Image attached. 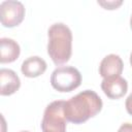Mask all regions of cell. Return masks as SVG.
<instances>
[{
    "label": "cell",
    "instance_id": "cell-2",
    "mask_svg": "<svg viewBox=\"0 0 132 132\" xmlns=\"http://www.w3.org/2000/svg\"><path fill=\"white\" fill-rule=\"evenodd\" d=\"M47 54L56 65L69 61L72 54V33L63 23L53 24L47 31Z\"/></svg>",
    "mask_w": 132,
    "mask_h": 132
},
{
    "label": "cell",
    "instance_id": "cell-3",
    "mask_svg": "<svg viewBox=\"0 0 132 132\" xmlns=\"http://www.w3.org/2000/svg\"><path fill=\"white\" fill-rule=\"evenodd\" d=\"M64 105L65 101L56 100L45 107L41 121L42 132H66L67 120L64 114Z\"/></svg>",
    "mask_w": 132,
    "mask_h": 132
},
{
    "label": "cell",
    "instance_id": "cell-16",
    "mask_svg": "<svg viewBox=\"0 0 132 132\" xmlns=\"http://www.w3.org/2000/svg\"><path fill=\"white\" fill-rule=\"evenodd\" d=\"M22 132H29V131H22Z\"/></svg>",
    "mask_w": 132,
    "mask_h": 132
},
{
    "label": "cell",
    "instance_id": "cell-14",
    "mask_svg": "<svg viewBox=\"0 0 132 132\" xmlns=\"http://www.w3.org/2000/svg\"><path fill=\"white\" fill-rule=\"evenodd\" d=\"M130 27H131V30H132V15L130 18Z\"/></svg>",
    "mask_w": 132,
    "mask_h": 132
},
{
    "label": "cell",
    "instance_id": "cell-1",
    "mask_svg": "<svg viewBox=\"0 0 132 132\" xmlns=\"http://www.w3.org/2000/svg\"><path fill=\"white\" fill-rule=\"evenodd\" d=\"M102 105V100L96 92L86 90L65 101L64 114L68 122L81 124L98 114Z\"/></svg>",
    "mask_w": 132,
    "mask_h": 132
},
{
    "label": "cell",
    "instance_id": "cell-11",
    "mask_svg": "<svg viewBox=\"0 0 132 132\" xmlns=\"http://www.w3.org/2000/svg\"><path fill=\"white\" fill-rule=\"evenodd\" d=\"M122 3L123 1H98V4L105 9H117Z\"/></svg>",
    "mask_w": 132,
    "mask_h": 132
},
{
    "label": "cell",
    "instance_id": "cell-10",
    "mask_svg": "<svg viewBox=\"0 0 132 132\" xmlns=\"http://www.w3.org/2000/svg\"><path fill=\"white\" fill-rule=\"evenodd\" d=\"M21 53L20 45L11 38L3 37L0 39V62L11 63L14 62Z\"/></svg>",
    "mask_w": 132,
    "mask_h": 132
},
{
    "label": "cell",
    "instance_id": "cell-9",
    "mask_svg": "<svg viewBox=\"0 0 132 132\" xmlns=\"http://www.w3.org/2000/svg\"><path fill=\"white\" fill-rule=\"evenodd\" d=\"M45 70H46V62L38 56L29 57L22 63L21 66L22 73L30 78L40 76L45 72Z\"/></svg>",
    "mask_w": 132,
    "mask_h": 132
},
{
    "label": "cell",
    "instance_id": "cell-5",
    "mask_svg": "<svg viewBox=\"0 0 132 132\" xmlns=\"http://www.w3.org/2000/svg\"><path fill=\"white\" fill-rule=\"evenodd\" d=\"M25 16V7L22 2L14 0L3 1L0 4V21L3 27L19 26Z\"/></svg>",
    "mask_w": 132,
    "mask_h": 132
},
{
    "label": "cell",
    "instance_id": "cell-4",
    "mask_svg": "<svg viewBox=\"0 0 132 132\" xmlns=\"http://www.w3.org/2000/svg\"><path fill=\"white\" fill-rule=\"evenodd\" d=\"M81 82L80 72L72 66H60L51 75V85L58 92H71Z\"/></svg>",
    "mask_w": 132,
    "mask_h": 132
},
{
    "label": "cell",
    "instance_id": "cell-13",
    "mask_svg": "<svg viewBox=\"0 0 132 132\" xmlns=\"http://www.w3.org/2000/svg\"><path fill=\"white\" fill-rule=\"evenodd\" d=\"M118 132H132V124L131 123H124L119 128Z\"/></svg>",
    "mask_w": 132,
    "mask_h": 132
},
{
    "label": "cell",
    "instance_id": "cell-6",
    "mask_svg": "<svg viewBox=\"0 0 132 132\" xmlns=\"http://www.w3.org/2000/svg\"><path fill=\"white\" fill-rule=\"evenodd\" d=\"M101 89L104 94L110 99L122 98L128 91V82L121 76L103 78L101 82Z\"/></svg>",
    "mask_w": 132,
    "mask_h": 132
},
{
    "label": "cell",
    "instance_id": "cell-7",
    "mask_svg": "<svg viewBox=\"0 0 132 132\" xmlns=\"http://www.w3.org/2000/svg\"><path fill=\"white\" fill-rule=\"evenodd\" d=\"M124 63L120 56L110 54L104 57L99 66V73L103 78L120 76L123 72Z\"/></svg>",
    "mask_w": 132,
    "mask_h": 132
},
{
    "label": "cell",
    "instance_id": "cell-15",
    "mask_svg": "<svg viewBox=\"0 0 132 132\" xmlns=\"http://www.w3.org/2000/svg\"><path fill=\"white\" fill-rule=\"evenodd\" d=\"M130 64H131V66H132V53H131V55H130Z\"/></svg>",
    "mask_w": 132,
    "mask_h": 132
},
{
    "label": "cell",
    "instance_id": "cell-12",
    "mask_svg": "<svg viewBox=\"0 0 132 132\" xmlns=\"http://www.w3.org/2000/svg\"><path fill=\"white\" fill-rule=\"evenodd\" d=\"M125 106H126V110L129 114L132 116V93L127 97L126 102H125Z\"/></svg>",
    "mask_w": 132,
    "mask_h": 132
},
{
    "label": "cell",
    "instance_id": "cell-8",
    "mask_svg": "<svg viewBox=\"0 0 132 132\" xmlns=\"http://www.w3.org/2000/svg\"><path fill=\"white\" fill-rule=\"evenodd\" d=\"M0 94L2 96H9L20 89L21 80L13 70L2 68L0 70Z\"/></svg>",
    "mask_w": 132,
    "mask_h": 132
}]
</instances>
